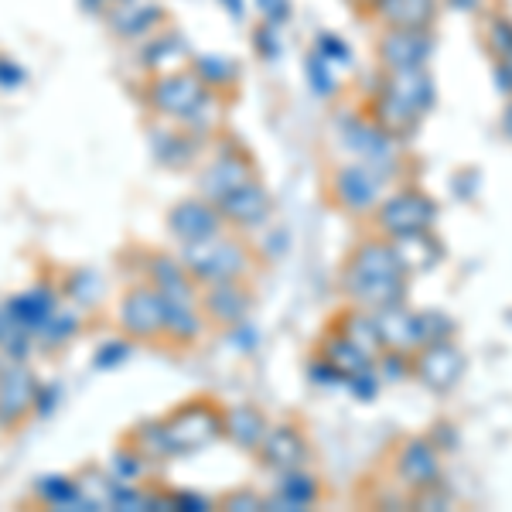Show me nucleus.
I'll list each match as a JSON object with an SVG mask.
<instances>
[{
    "label": "nucleus",
    "instance_id": "11",
    "mask_svg": "<svg viewBox=\"0 0 512 512\" xmlns=\"http://www.w3.org/2000/svg\"><path fill=\"white\" fill-rule=\"evenodd\" d=\"M373 52L379 69H420L434 55V31L379 28Z\"/></svg>",
    "mask_w": 512,
    "mask_h": 512
},
{
    "label": "nucleus",
    "instance_id": "24",
    "mask_svg": "<svg viewBox=\"0 0 512 512\" xmlns=\"http://www.w3.org/2000/svg\"><path fill=\"white\" fill-rule=\"evenodd\" d=\"M205 328V311L198 294H171L164 297V335L175 342H195Z\"/></svg>",
    "mask_w": 512,
    "mask_h": 512
},
{
    "label": "nucleus",
    "instance_id": "35",
    "mask_svg": "<svg viewBox=\"0 0 512 512\" xmlns=\"http://www.w3.org/2000/svg\"><path fill=\"white\" fill-rule=\"evenodd\" d=\"M35 492L41 502L55 509H82V495L76 485V475H41L35 482Z\"/></svg>",
    "mask_w": 512,
    "mask_h": 512
},
{
    "label": "nucleus",
    "instance_id": "48",
    "mask_svg": "<svg viewBox=\"0 0 512 512\" xmlns=\"http://www.w3.org/2000/svg\"><path fill=\"white\" fill-rule=\"evenodd\" d=\"M24 82H28L24 65L7 59V55H0V89H18V86H24Z\"/></svg>",
    "mask_w": 512,
    "mask_h": 512
},
{
    "label": "nucleus",
    "instance_id": "50",
    "mask_svg": "<svg viewBox=\"0 0 512 512\" xmlns=\"http://www.w3.org/2000/svg\"><path fill=\"white\" fill-rule=\"evenodd\" d=\"M55 396H59V390H55V386H41V390H38L35 410H38L41 417H48V414H52V407H55Z\"/></svg>",
    "mask_w": 512,
    "mask_h": 512
},
{
    "label": "nucleus",
    "instance_id": "41",
    "mask_svg": "<svg viewBox=\"0 0 512 512\" xmlns=\"http://www.w3.org/2000/svg\"><path fill=\"white\" fill-rule=\"evenodd\" d=\"M417 325H420V345L441 342V338L454 335V321L444 311H417Z\"/></svg>",
    "mask_w": 512,
    "mask_h": 512
},
{
    "label": "nucleus",
    "instance_id": "26",
    "mask_svg": "<svg viewBox=\"0 0 512 512\" xmlns=\"http://www.w3.org/2000/svg\"><path fill=\"white\" fill-rule=\"evenodd\" d=\"M7 308H11V315L18 318L21 325H28L38 338L41 328L48 325V318L59 311V297H55L52 287L35 284V287H28V291L14 294L11 301H7Z\"/></svg>",
    "mask_w": 512,
    "mask_h": 512
},
{
    "label": "nucleus",
    "instance_id": "44",
    "mask_svg": "<svg viewBox=\"0 0 512 512\" xmlns=\"http://www.w3.org/2000/svg\"><path fill=\"white\" fill-rule=\"evenodd\" d=\"M280 28H274V24H267V21H260L253 28V48H256V55H260L263 62H277L280 59V35H277Z\"/></svg>",
    "mask_w": 512,
    "mask_h": 512
},
{
    "label": "nucleus",
    "instance_id": "20",
    "mask_svg": "<svg viewBox=\"0 0 512 512\" xmlns=\"http://www.w3.org/2000/svg\"><path fill=\"white\" fill-rule=\"evenodd\" d=\"M216 209L222 212L226 226L253 229V226H263V222L270 219V209H274V202H270L267 188L260 185V178H253V181H246V185H239L233 195L222 198Z\"/></svg>",
    "mask_w": 512,
    "mask_h": 512
},
{
    "label": "nucleus",
    "instance_id": "42",
    "mask_svg": "<svg viewBox=\"0 0 512 512\" xmlns=\"http://www.w3.org/2000/svg\"><path fill=\"white\" fill-rule=\"evenodd\" d=\"M144 461H147L144 454L130 444V451H113L110 475L117 478V482H137V478L144 475Z\"/></svg>",
    "mask_w": 512,
    "mask_h": 512
},
{
    "label": "nucleus",
    "instance_id": "22",
    "mask_svg": "<svg viewBox=\"0 0 512 512\" xmlns=\"http://www.w3.org/2000/svg\"><path fill=\"white\" fill-rule=\"evenodd\" d=\"M373 318H376V332H379V342H383V352H407V355H414L420 349L417 311L403 308V301L390 304V308L373 311Z\"/></svg>",
    "mask_w": 512,
    "mask_h": 512
},
{
    "label": "nucleus",
    "instance_id": "10",
    "mask_svg": "<svg viewBox=\"0 0 512 512\" xmlns=\"http://www.w3.org/2000/svg\"><path fill=\"white\" fill-rule=\"evenodd\" d=\"M441 472V451H437L431 437H407L393 451V475L400 482V489H407L410 495L441 485Z\"/></svg>",
    "mask_w": 512,
    "mask_h": 512
},
{
    "label": "nucleus",
    "instance_id": "28",
    "mask_svg": "<svg viewBox=\"0 0 512 512\" xmlns=\"http://www.w3.org/2000/svg\"><path fill=\"white\" fill-rule=\"evenodd\" d=\"M318 478L304 468H291V472H280L277 492L267 499V509H308L318 502Z\"/></svg>",
    "mask_w": 512,
    "mask_h": 512
},
{
    "label": "nucleus",
    "instance_id": "3",
    "mask_svg": "<svg viewBox=\"0 0 512 512\" xmlns=\"http://www.w3.org/2000/svg\"><path fill=\"white\" fill-rule=\"evenodd\" d=\"M195 284H219V280H239L250 270V250L236 236L219 233L202 243H185L178 253Z\"/></svg>",
    "mask_w": 512,
    "mask_h": 512
},
{
    "label": "nucleus",
    "instance_id": "16",
    "mask_svg": "<svg viewBox=\"0 0 512 512\" xmlns=\"http://www.w3.org/2000/svg\"><path fill=\"white\" fill-rule=\"evenodd\" d=\"M256 458H260L263 468H270L277 475L291 472V468H304L311 458V441L294 424H270L267 437L256 448Z\"/></svg>",
    "mask_w": 512,
    "mask_h": 512
},
{
    "label": "nucleus",
    "instance_id": "30",
    "mask_svg": "<svg viewBox=\"0 0 512 512\" xmlns=\"http://www.w3.org/2000/svg\"><path fill=\"white\" fill-rule=\"evenodd\" d=\"M147 277H151V284L158 287L164 297H171V294H195L192 274H188L185 263L175 260V256L154 253L151 260H147Z\"/></svg>",
    "mask_w": 512,
    "mask_h": 512
},
{
    "label": "nucleus",
    "instance_id": "49",
    "mask_svg": "<svg viewBox=\"0 0 512 512\" xmlns=\"http://www.w3.org/2000/svg\"><path fill=\"white\" fill-rule=\"evenodd\" d=\"M492 65H495V86H499L506 96H512V59H506V62H492Z\"/></svg>",
    "mask_w": 512,
    "mask_h": 512
},
{
    "label": "nucleus",
    "instance_id": "37",
    "mask_svg": "<svg viewBox=\"0 0 512 512\" xmlns=\"http://www.w3.org/2000/svg\"><path fill=\"white\" fill-rule=\"evenodd\" d=\"M304 76H308L311 93L321 96V99L335 96L338 89H342V76H338V69L328 59H321L315 48H311L308 59H304Z\"/></svg>",
    "mask_w": 512,
    "mask_h": 512
},
{
    "label": "nucleus",
    "instance_id": "31",
    "mask_svg": "<svg viewBox=\"0 0 512 512\" xmlns=\"http://www.w3.org/2000/svg\"><path fill=\"white\" fill-rule=\"evenodd\" d=\"M335 328L342 332L345 338H352L359 349H366L369 355H376L383 352V342H379V332H376V318H373V311H366V308H352L349 311H342L335 321Z\"/></svg>",
    "mask_w": 512,
    "mask_h": 512
},
{
    "label": "nucleus",
    "instance_id": "21",
    "mask_svg": "<svg viewBox=\"0 0 512 512\" xmlns=\"http://www.w3.org/2000/svg\"><path fill=\"white\" fill-rule=\"evenodd\" d=\"M192 48L188 38L178 31H154L151 38H144L140 45V65H144L151 76H164V72H178L192 65Z\"/></svg>",
    "mask_w": 512,
    "mask_h": 512
},
{
    "label": "nucleus",
    "instance_id": "18",
    "mask_svg": "<svg viewBox=\"0 0 512 512\" xmlns=\"http://www.w3.org/2000/svg\"><path fill=\"white\" fill-rule=\"evenodd\" d=\"M103 18H106V28L120 41H144V38H151L154 31H161L164 7L154 4V0H123V4H113Z\"/></svg>",
    "mask_w": 512,
    "mask_h": 512
},
{
    "label": "nucleus",
    "instance_id": "23",
    "mask_svg": "<svg viewBox=\"0 0 512 512\" xmlns=\"http://www.w3.org/2000/svg\"><path fill=\"white\" fill-rule=\"evenodd\" d=\"M390 243L396 250V260H400L403 270H407V277L427 274V270H434L437 263L444 260V243L431 233V229H417V233L393 236Z\"/></svg>",
    "mask_w": 512,
    "mask_h": 512
},
{
    "label": "nucleus",
    "instance_id": "17",
    "mask_svg": "<svg viewBox=\"0 0 512 512\" xmlns=\"http://www.w3.org/2000/svg\"><path fill=\"white\" fill-rule=\"evenodd\" d=\"M205 311V321H216L222 328H239L253 315V294L239 280H219V284H205L198 297Z\"/></svg>",
    "mask_w": 512,
    "mask_h": 512
},
{
    "label": "nucleus",
    "instance_id": "27",
    "mask_svg": "<svg viewBox=\"0 0 512 512\" xmlns=\"http://www.w3.org/2000/svg\"><path fill=\"white\" fill-rule=\"evenodd\" d=\"M151 144H154V158L161 164L185 168V164H192L198 147H202V137L195 130H188L185 123H175V127H161L158 134H151Z\"/></svg>",
    "mask_w": 512,
    "mask_h": 512
},
{
    "label": "nucleus",
    "instance_id": "32",
    "mask_svg": "<svg viewBox=\"0 0 512 512\" xmlns=\"http://www.w3.org/2000/svg\"><path fill=\"white\" fill-rule=\"evenodd\" d=\"M76 485H79V495H82V509L93 512V509H113V492H117V478L103 468L89 465L82 468L76 475Z\"/></svg>",
    "mask_w": 512,
    "mask_h": 512
},
{
    "label": "nucleus",
    "instance_id": "9",
    "mask_svg": "<svg viewBox=\"0 0 512 512\" xmlns=\"http://www.w3.org/2000/svg\"><path fill=\"white\" fill-rule=\"evenodd\" d=\"M373 93L393 99L396 106H403V110L424 120L434 110L437 86L427 65H420V69H379Z\"/></svg>",
    "mask_w": 512,
    "mask_h": 512
},
{
    "label": "nucleus",
    "instance_id": "13",
    "mask_svg": "<svg viewBox=\"0 0 512 512\" xmlns=\"http://www.w3.org/2000/svg\"><path fill=\"white\" fill-rule=\"evenodd\" d=\"M410 359H414V376L434 393H448L461 379V373H465V355L454 345V338L420 345Z\"/></svg>",
    "mask_w": 512,
    "mask_h": 512
},
{
    "label": "nucleus",
    "instance_id": "8",
    "mask_svg": "<svg viewBox=\"0 0 512 512\" xmlns=\"http://www.w3.org/2000/svg\"><path fill=\"white\" fill-rule=\"evenodd\" d=\"M256 178V164L250 154L243 151V147L236 144H219L216 154H212V161L205 164V171L198 175V195L209 198L212 205H219L226 195H233L239 185H246V181Z\"/></svg>",
    "mask_w": 512,
    "mask_h": 512
},
{
    "label": "nucleus",
    "instance_id": "1",
    "mask_svg": "<svg viewBox=\"0 0 512 512\" xmlns=\"http://www.w3.org/2000/svg\"><path fill=\"white\" fill-rule=\"evenodd\" d=\"M407 270L396 260V250L390 239H362L349 253L342 270V291L355 308L379 311L400 304L407 294Z\"/></svg>",
    "mask_w": 512,
    "mask_h": 512
},
{
    "label": "nucleus",
    "instance_id": "12",
    "mask_svg": "<svg viewBox=\"0 0 512 512\" xmlns=\"http://www.w3.org/2000/svg\"><path fill=\"white\" fill-rule=\"evenodd\" d=\"M38 390V379L24 366V359H4L0 355V424H21L35 410Z\"/></svg>",
    "mask_w": 512,
    "mask_h": 512
},
{
    "label": "nucleus",
    "instance_id": "36",
    "mask_svg": "<svg viewBox=\"0 0 512 512\" xmlns=\"http://www.w3.org/2000/svg\"><path fill=\"white\" fill-rule=\"evenodd\" d=\"M482 45L492 62L512 59V18H506V14H489L482 24Z\"/></svg>",
    "mask_w": 512,
    "mask_h": 512
},
{
    "label": "nucleus",
    "instance_id": "34",
    "mask_svg": "<svg viewBox=\"0 0 512 512\" xmlns=\"http://www.w3.org/2000/svg\"><path fill=\"white\" fill-rule=\"evenodd\" d=\"M31 349H35V332L28 325H21L4 304L0 308V355L4 359H28Z\"/></svg>",
    "mask_w": 512,
    "mask_h": 512
},
{
    "label": "nucleus",
    "instance_id": "53",
    "mask_svg": "<svg viewBox=\"0 0 512 512\" xmlns=\"http://www.w3.org/2000/svg\"><path fill=\"white\" fill-rule=\"evenodd\" d=\"M502 134H506V137L512 140V96H509L506 110H502Z\"/></svg>",
    "mask_w": 512,
    "mask_h": 512
},
{
    "label": "nucleus",
    "instance_id": "29",
    "mask_svg": "<svg viewBox=\"0 0 512 512\" xmlns=\"http://www.w3.org/2000/svg\"><path fill=\"white\" fill-rule=\"evenodd\" d=\"M321 359L328 362V366L335 369L338 373V379H349V376H355L359 369H366V366H373V355H369L366 349H359V345L352 342V338H345L338 328H332V335L321 342Z\"/></svg>",
    "mask_w": 512,
    "mask_h": 512
},
{
    "label": "nucleus",
    "instance_id": "52",
    "mask_svg": "<svg viewBox=\"0 0 512 512\" xmlns=\"http://www.w3.org/2000/svg\"><path fill=\"white\" fill-rule=\"evenodd\" d=\"M82 7H86L89 14H106L113 4H123V0H79Z\"/></svg>",
    "mask_w": 512,
    "mask_h": 512
},
{
    "label": "nucleus",
    "instance_id": "4",
    "mask_svg": "<svg viewBox=\"0 0 512 512\" xmlns=\"http://www.w3.org/2000/svg\"><path fill=\"white\" fill-rule=\"evenodd\" d=\"M342 151H349L355 164H369V168L383 171L386 178L400 168V140H393L386 130H379L366 113H352L342 117L335 127Z\"/></svg>",
    "mask_w": 512,
    "mask_h": 512
},
{
    "label": "nucleus",
    "instance_id": "7",
    "mask_svg": "<svg viewBox=\"0 0 512 512\" xmlns=\"http://www.w3.org/2000/svg\"><path fill=\"white\" fill-rule=\"evenodd\" d=\"M373 216L379 233L393 239L403 233H417V229H431L437 219V202L431 195L417 192V188H400V192L386 195L379 202Z\"/></svg>",
    "mask_w": 512,
    "mask_h": 512
},
{
    "label": "nucleus",
    "instance_id": "5",
    "mask_svg": "<svg viewBox=\"0 0 512 512\" xmlns=\"http://www.w3.org/2000/svg\"><path fill=\"white\" fill-rule=\"evenodd\" d=\"M161 424H164V437H168L171 458H181V454H195L209 448L212 441H219L222 410L205 400H192L185 407H178L171 417H164Z\"/></svg>",
    "mask_w": 512,
    "mask_h": 512
},
{
    "label": "nucleus",
    "instance_id": "6",
    "mask_svg": "<svg viewBox=\"0 0 512 512\" xmlns=\"http://www.w3.org/2000/svg\"><path fill=\"white\" fill-rule=\"evenodd\" d=\"M383 185H386V175L376 168H369V164H342V168L332 171V178H328V195H332V202L338 209L352 212V216H369V212L379 209V202H383Z\"/></svg>",
    "mask_w": 512,
    "mask_h": 512
},
{
    "label": "nucleus",
    "instance_id": "15",
    "mask_svg": "<svg viewBox=\"0 0 512 512\" xmlns=\"http://www.w3.org/2000/svg\"><path fill=\"white\" fill-rule=\"evenodd\" d=\"M168 233L178 239L181 246L185 243H202L209 236L226 233V219L209 198H181L175 202V209L168 212Z\"/></svg>",
    "mask_w": 512,
    "mask_h": 512
},
{
    "label": "nucleus",
    "instance_id": "39",
    "mask_svg": "<svg viewBox=\"0 0 512 512\" xmlns=\"http://www.w3.org/2000/svg\"><path fill=\"white\" fill-rule=\"evenodd\" d=\"M76 332H79V315H76V311H62L59 308L52 318H48V325L38 332V342L45 345V349H48V345H52V349H59V345L69 342Z\"/></svg>",
    "mask_w": 512,
    "mask_h": 512
},
{
    "label": "nucleus",
    "instance_id": "40",
    "mask_svg": "<svg viewBox=\"0 0 512 512\" xmlns=\"http://www.w3.org/2000/svg\"><path fill=\"white\" fill-rule=\"evenodd\" d=\"M315 52L321 55V59L332 62L335 69H349V65H352V45L342 35H335V31H318V35H315Z\"/></svg>",
    "mask_w": 512,
    "mask_h": 512
},
{
    "label": "nucleus",
    "instance_id": "19",
    "mask_svg": "<svg viewBox=\"0 0 512 512\" xmlns=\"http://www.w3.org/2000/svg\"><path fill=\"white\" fill-rule=\"evenodd\" d=\"M444 0H369V18L379 28H414L434 31Z\"/></svg>",
    "mask_w": 512,
    "mask_h": 512
},
{
    "label": "nucleus",
    "instance_id": "47",
    "mask_svg": "<svg viewBox=\"0 0 512 512\" xmlns=\"http://www.w3.org/2000/svg\"><path fill=\"white\" fill-rule=\"evenodd\" d=\"M219 506L222 509H233V512H253V509H267V499H263V495H256V492H229V495H222L219 499Z\"/></svg>",
    "mask_w": 512,
    "mask_h": 512
},
{
    "label": "nucleus",
    "instance_id": "38",
    "mask_svg": "<svg viewBox=\"0 0 512 512\" xmlns=\"http://www.w3.org/2000/svg\"><path fill=\"white\" fill-rule=\"evenodd\" d=\"M134 448L144 454L147 461H164L171 458L168 437H164V424L161 420H151V424H140L134 434Z\"/></svg>",
    "mask_w": 512,
    "mask_h": 512
},
{
    "label": "nucleus",
    "instance_id": "14",
    "mask_svg": "<svg viewBox=\"0 0 512 512\" xmlns=\"http://www.w3.org/2000/svg\"><path fill=\"white\" fill-rule=\"evenodd\" d=\"M117 321H120L123 335H130V338L164 335V294L154 284L130 287V291L120 297Z\"/></svg>",
    "mask_w": 512,
    "mask_h": 512
},
{
    "label": "nucleus",
    "instance_id": "25",
    "mask_svg": "<svg viewBox=\"0 0 512 512\" xmlns=\"http://www.w3.org/2000/svg\"><path fill=\"white\" fill-rule=\"evenodd\" d=\"M270 431V420L253 407V403H239V407L222 410V434L243 451H256L260 441Z\"/></svg>",
    "mask_w": 512,
    "mask_h": 512
},
{
    "label": "nucleus",
    "instance_id": "51",
    "mask_svg": "<svg viewBox=\"0 0 512 512\" xmlns=\"http://www.w3.org/2000/svg\"><path fill=\"white\" fill-rule=\"evenodd\" d=\"M219 4L233 21H246V0H219Z\"/></svg>",
    "mask_w": 512,
    "mask_h": 512
},
{
    "label": "nucleus",
    "instance_id": "2",
    "mask_svg": "<svg viewBox=\"0 0 512 512\" xmlns=\"http://www.w3.org/2000/svg\"><path fill=\"white\" fill-rule=\"evenodd\" d=\"M147 106H151L158 117L171 123H185L188 130H195L198 137L209 130V123H216V103L219 93H212L202 79L188 69L164 72V76H151L147 82Z\"/></svg>",
    "mask_w": 512,
    "mask_h": 512
},
{
    "label": "nucleus",
    "instance_id": "33",
    "mask_svg": "<svg viewBox=\"0 0 512 512\" xmlns=\"http://www.w3.org/2000/svg\"><path fill=\"white\" fill-rule=\"evenodd\" d=\"M192 72L212 89V93L233 89L239 82V65L233 59H226V55H195Z\"/></svg>",
    "mask_w": 512,
    "mask_h": 512
},
{
    "label": "nucleus",
    "instance_id": "46",
    "mask_svg": "<svg viewBox=\"0 0 512 512\" xmlns=\"http://www.w3.org/2000/svg\"><path fill=\"white\" fill-rule=\"evenodd\" d=\"M256 11H260V18L267 24L284 28L294 18V0H256Z\"/></svg>",
    "mask_w": 512,
    "mask_h": 512
},
{
    "label": "nucleus",
    "instance_id": "45",
    "mask_svg": "<svg viewBox=\"0 0 512 512\" xmlns=\"http://www.w3.org/2000/svg\"><path fill=\"white\" fill-rule=\"evenodd\" d=\"M130 352H134V345H130L127 338H113V342H106L103 349L93 355V366L103 369V373H106V369H117L120 362L130 359Z\"/></svg>",
    "mask_w": 512,
    "mask_h": 512
},
{
    "label": "nucleus",
    "instance_id": "43",
    "mask_svg": "<svg viewBox=\"0 0 512 512\" xmlns=\"http://www.w3.org/2000/svg\"><path fill=\"white\" fill-rule=\"evenodd\" d=\"M72 287V297H76L79 304H96L99 297H103V280H99V274H93V270H76L69 280Z\"/></svg>",
    "mask_w": 512,
    "mask_h": 512
}]
</instances>
